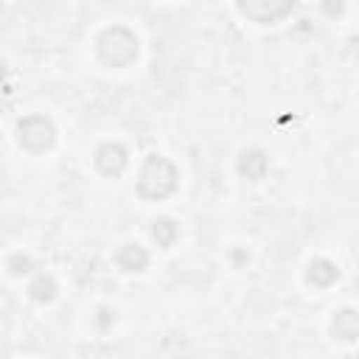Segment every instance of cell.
Segmentation results:
<instances>
[{
  "label": "cell",
  "mask_w": 359,
  "mask_h": 359,
  "mask_svg": "<svg viewBox=\"0 0 359 359\" xmlns=\"http://www.w3.org/2000/svg\"><path fill=\"white\" fill-rule=\"evenodd\" d=\"M266 154L261 149H250L238 157V174H244L247 180H261L266 174Z\"/></svg>",
  "instance_id": "52a82bcc"
},
{
  "label": "cell",
  "mask_w": 359,
  "mask_h": 359,
  "mask_svg": "<svg viewBox=\"0 0 359 359\" xmlns=\"http://www.w3.org/2000/svg\"><path fill=\"white\" fill-rule=\"evenodd\" d=\"M8 269H11L14 275L28 272V269H31V261H28L25 255H11V258H8Z\"/></svg>",
  "instance_id": "7c38bea8"
},
{
  "label": "cell",
  "mask_w": 359,
  "mask_h": 359,
  "mask_svg": "<svg viewBox=\"0 0 359 359\" xmlns=\"http://www.w3.org/2000/svg\"><path fill=\"white\" fill-rule=\"evenodd\" d=\"M146 261H149V255H146V250H143L140 244H126V247H121L118 255H115V264H118L123 272H137V269L146 266Z\"/></svg>",
  "instance_id": "ba28073f"
},
{
  "label": "cell",
  "mask_w": 359,
  "mask_h": 359,
  "mask_svg": "<svg viewBox=\"0 0 359 359\" xmlns=\"http://www.w3.org/2000/svg\"><path fill=\"white\" fill-rule=\"evenodd\" d=\"M28 292H31V297H34V300L45 303V300H50V297L56 294V283H53V278L39 275V278H36V280L28 286Z\"/></svg>",
  "instance_id": "8fae6325"
},
{
  "label": "cell",
  "mask_w": 359,
  "mask_h": 359,
  "mask_svg": "<svg viewBox=\"0 0 359 359\" xmlns=\"http://www.w3.org/2000/svg\"><path fill=\"white\" fill-rule=\"evenodd\" d=\"M174 188H177V168L165 157H149L137 180V194L146 199H163L174 194Z\"/></svg>",
  "instance_id": "6da1fadb"
},
{
  "label": "cell",
  "mask_w": 359,
  "mask_h": 359,
  "mask_svg": "<svg viewBox=\"0 0 359 359\" xmlns=\"http://www.w3.org/2000/svg\"><path fill=\"white\" fill-rule=\"evenodd\" d=\"M337 278H339V269L328 258H314L309 264V283H314V286H331Z\"/></svg>",
  "instance_id": "9c48e42d"
},
{
  "label": "cell",
  "mask_w": 359,
  "mask_h": 359,
  "mask_svg": "<svg viewBox=\"0 0 359 359\" xmlns=\"http://www.w3.org/2000/svg\"><path fill=\"white\" fill-rule=\"evenodd\" d=\"M95 165L107 177H118L126 168V149L121 143H101L95 151Z\"/></svg>",
  "instance_id": "277c9868"
},
{
  "label": "cell",
  "mask_w": 359,
  "mask_h": 359,
  "mask_svg": "<svg viewBox=\"0 0 359 359\" xmlns=\"http://www.w3.org/2000/svg\"><path fill=\"white\" fill-rule=\"evenodd\" d=\"M20 143L28 149V151H45L53 146V137H56V129L48 118L42 115H31L25 121H20Z\"/></svg>",
  "instance_id": "3957f363"
},
{
  "label": "cell",
  "mask_w": 359,
  "mask_h": 359,
  "mask_svg": "<svg viewBox=\"0 0 359 359\" xmlns=\"http://www.w3.org/2000/svg\"><path fill=\"white\" fill-rule=\"evenodd\" d=\"M238 8L247 14V17H252V20H258V22H272V20H278V17H283V14H289L292 11V3L286 0V3H266V0H247V3H238Z\"/></svg>",
  "instance_id": "5b68a950"
},
{
  "label": "cell",
  "mask_w": 359,
  "mask_h": 359,
  "mask_svg": "<svg viewBox=\"0 0 359 359\" xmlns=\"http://www.w3.org/2000/svg\"><path fill=\"white\" fill-rule=\"evenodd\" d=\"M331 331H334L337 339H345V342L359 339V311H353V309H342V311L334 317Z\"/></svg>",
  "instance_id": "8992f818"
},
{
  "label": "cell",
  "mask_w": 359,
  "mask_h": 359,
  "mask_svg": "<svg viewBox=\"0 0 359 359\" xmlns=\"http://www.w3.org/2000/svg\"><path fill=\"white\" fill-rule=\"evenodd\" d=\"M151 236H154V241L160 247H171L174 238H177V224L171 219H157L154 227H151Z\"/></svg>",
  "instance_id": "30bf717a"
},
{
  "label": "cell",
  "mask_w": 359,
  "mask_h": 359,
  "mask_svg": "<svg viewBox=\"0 0 359 359\" xmlns=\"http://www.w3.org/2000/svg\"><path fill=\"white\" fill-rule=\"evenodd\" d=\"M98 53L112 67H126L137 56V39L129 28L112 25L98 36Z\"/></svg>",
  "instance_id": "7a4b0ae2"
}]
</instances>
